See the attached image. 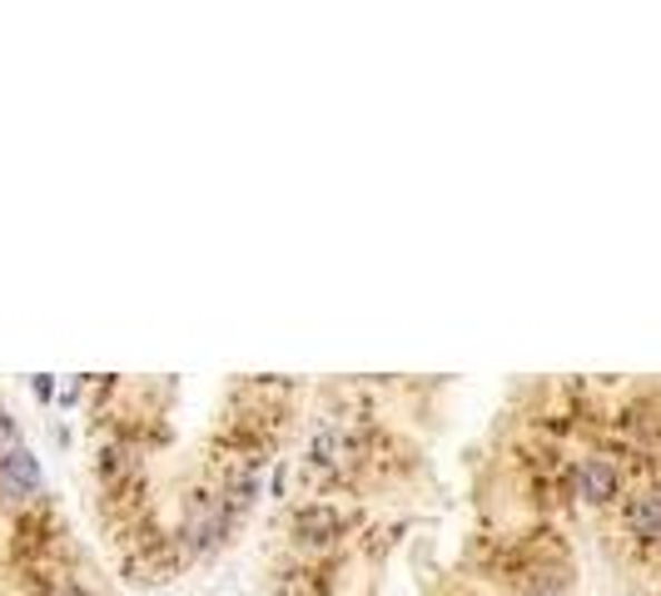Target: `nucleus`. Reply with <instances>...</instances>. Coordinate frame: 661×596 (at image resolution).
<instances>
[{
  "label": "nucleus",
  "instance_id": "1",
  "mask_svg": "<svg viewBox=\"0 0 661 596\" xmlns=\"http://www.w3.org/2000/svg\"><path fill=\"white\" fill-rule=\"evenodd\" d=\"M224 527H229V513H224V497L215 493H195L185 507V547L189 552H209L224 542Z\"/></svg>",
  "mask_w": 661,
  "mask_h": 596
},
{
  "label": "nucleus",
  "instance_id": "2",
  "mask_svg": "<svg viewBox=\"0 0 661 596\" xmlns=\"http://www.w3.org/2000/svg\"><path fill=\"white\" fill-rule=\"evenodd\" d=\"M616 487H622V473H616L606 457H582V463L572 467V493H578L582 503L606 507L616 497Z\"/></svg>",
  "mask_w": 661,
  "mask_h": 596
},
{
  "label": "nucleus",
  "instance_id": "3",
  "mask_svg": "<svg viewBox=\"0 0 661 596\" xmlns=\"http://www.w3.org/2000/svg\"><path fill=\"white\" fill-rule=\"evenodd\" d=\"M294 537L308 542V547H324V542L344 537V513L328 503H308L294 513Z\"/></svg>",
  "mask_w": 661,
  "mask_h": 596
},
{
  "label": "nucleus",
  "instance_id": "4",
  "mask_svg": "<svg viewBox=\"0 0 661 596\" xmlns=\"http://www.w3.org/2000/svg\"><path fill=\"white\" fill-rule=\"evenodd\" d=\"M36 493H40V457L30 447H20V453H10L0 463V497L20 503V497H36Z\"/></svg>",
  "mask_w": 661,
  "mask_h": 596
},
{
  "label": "nucleus",
  "instance_id": "5",
  "mask_svg": "<svg viewBox=\"0 0 661 596\" xmlns=\"http://www.w3.org/2000/svg\"><path fill=\"white\" fill-rule=\"evenodd\" d=\"M627 532L642 542H661V487H647V493H637L632 503H627Z\"/></svg>",
  "mask_w": 661,
  "mask_h": 596
},
{
  "label": "nucleus",
  "instance_id": "6",
  "mask_svg": "<svg viewBox=\"0 0 661 596\" xmlns=\"http://www.w3.org/2000/svg\"><path fill=\"white\" fill-rule=\"evenodd\" d=\"M354 457H358L354 438H344L338 428H328V433H318V438H314V467L344 473V467H354Z\"/></svg>",
  "mask_w": 661,
  "mask_h": 596
},
{
  "label": "nucleus",
  "instance_id": "7",
  "mask_svg": "<svg viewBox=\"0 0 661 596\" xmlns=\"http://www.w3.org/2000/svg\"><path fill=\"white\" fill-rule=\"evenodd\" d=\"M26 447V438H20V423L10 418V413H0V463H6L10 453H20Z\"/></svg>",
  "mask_w": 661,
  "mask_h": 596
},
{
  "label": "nucleus",
  "instance_id": "8",
  "mask_svg": "<svg viewBox=\"0 0 661 596\" xmlns=\"http://www.w3.org/2000/svg\"><path fill=\"white\" fill-rule=\"evenodd\" d=\"M30 393H36V403H50L56 398V378H50V372H36V378H30Z\"/></svg>",
  "mask_w": 661,
  "mask_h": 596
},
{
  "label": "nucleus",
  "instance_id": "9",
  "mask_svg": "<svg viewBox=\"0 0 661 596\" xmlns=\"http://www.w3.org/2000/svg\"><path fill=\"white\" fill-rule=\"evenodd\" d=\"M50 596H90V592H85V587H75V582H60V587L50 592Z\"/></svg>",
  "mask_w": 661,
  "mask_h": 596
}]
</instances>
